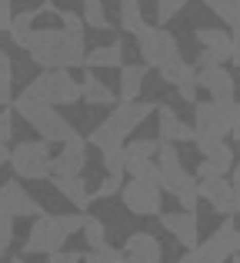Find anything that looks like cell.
<instances>
[{"instance_id":"1","label":"cell","mask_w":240,"mask_h":263,"mask_svg":"<svg viewBox=\"0 0 240 263\" xmlns=\"http://www.w3.org/2000/svg\"><path fill=\"white\" fill-rule=\"evenodd\" d=\"M24 50L40 70H73L84 67L87 47L80 33H67L64 27H33Z\"/></svg>"},{"instance_id":"2","label":"cell","mask_w":240,"mask_h":263,"mask_svg":"<svg viewBox=\"0 0 240 263\" xmlns=\"http://www.w3.org/2000/svg\"><path fill=\"white\" fill-rule=\"evenodd\" d=\"M87 213H40L33 217V227L24 240V257H33V253H57L64 250V243L73 237V233L84 230Z\"/></svg>"},{"instance_id":"3","label":"cell","mask_w":240,"mask_h":263,"mask_svg":"<svg viewBox=\"0 0 240 263\" xmlns=\"http://www.w3.org/2000/svg\"><path fill=\"white\" fill-rule=\"evenodd\" d=\"M10 110L24 117V120L40 134L44 143H67V140H73V137H80L77 130H73V123L67 120V117H60L50 103H40V100H33V97H27V93H20L17 100L10 103Z\"/></svg>"},{"instance_id":"4","label":"cell","mask_w":240,"mask_h":263,"mask_svg":"<svg viewBox=\"0 0 240 263\" xmlns=\"http://www.w3.org/2000/svg\"><path fill=\"white\" fill-rule=\"evenodd\" d=\"M24 93L50 107H70L80 100V80H73L70 70H44L24 87Z\"/></svg>"},{"instance_id":"5","label":"cell","mask_w":240,"mask_h":263,"mask_svg":"<svg viewBox=\"0 0 240 263\" xmlns=\"http://www.w3.org/2000/svg\"><path fill=\"white\" fill-rule=\"evenodd\" d=\"M120 200L137 217H160L163 213V190L157 183V170L150 167L143 177H130L120 186Z\"/></svg>"},{"instance_id":"6","label":"cell","mask_w":240,"mask_h":263,"mask_svg":"<svg viewBox=\"0 0 240 263\" xmlns=\"http://www.w3.org/2000/svg\"><path fill=\"white\" fill-rule=\"evenodd\" d=\"M137 50H140L147 70H163L167 64L180 60V44H177V37L170 30H163V27H143V30L137 33Z\"/></svg>"},{"instance_id":"7","label":"cell","mask_w":240,"mask_h":263,"mask_svg":"<svg viewBox=\"0 0 240 263\" xmlns=\"http://www.w3.org/2000/svg\"><path fill=\"white\" fill-rule=\"evenodd\" d=\"M20 180H50V143L44 140H20L13 143L10 160Z\"/></svg>"},{"instance_id":"8","label":"cell","mask_w":240,"mask_h":263,"mask_svg":"<svg viewBox=\"0 0 240 263\" xmlns=\"http://www.w3.org/2000/svg\"><path fill=\"white\" fill-rule=\"evenodd\" d=\"M234 220L227 217V223H220L204 243H197L194 250H187L180 257V263H227L234 257Z\"/></svg>"},{"instance_id":"9","label":"cell","mask_w":240,"mask_h":263,"mask_svg":"<svg viewBox=\"0 0 240 263\" xmlns=\"http://www.w3.org/2000/svg\"><path fill=\"white\" fill-rule=\"evenodd\" d=\"M234 100H197L194 103V137H227V110Z\"/></svg>"},{"instance_id":"10","label":"cell","mask_w":240,"mask_h":263,"mask_svg":"<svg viewBox=\"0 0 240 263\" xmlns=\"http://www.w3.org/2000/svg\"><path fill=\"white\" fill-rule=\"evenodd\" d=\"M150 114H157V103H143V100L117 103V107L110 110V117H107V120H104V127L110 130L114 137H120V140H127V137L134 134V130L140 127V123L147 120Z\"/></svg>"},{"instance_id":"11","label":"cell","mask_w":240,"mask_h":263,"mask_svg":"<svg viewBox=\"0 0 240 263\" xmlns=\"http://www.w3.org/2000/svg\"><path fill=\"white\" fill-rule=\"evenodd\" d=\"M197 193H200V200H207V203L214 206V213H220V217H237V186L230 183L227 177L197 180Z\"/></svg>"},{"instance_id":"12","label":"cell","mask_w":240,"mask_h":263,"mask_svg":"<svg viewBox=\"0 0 240 263\" xmlns=\"http://www.w3.org/2000/svg\"><path fill=\"white\" fill-rule=\"evenodd\" d=\"M0 210L13 220L17 217H40V203L24 190L20 180H7V183L0 186Z\"/></svg>"},{"instance_id":"13","label":"cell","mask_w":240,"mask_h":263,"mask_svg":"<svg viewBox=\"0 0 240 263\" xmlns=\"http://www.w3.org/2000/svg\"><path fill=\"white\" fill-rule=\"evenodd\" d=\"M87 167V140L73 137L64 143L57 157H50V177H80Z\"/></svg>"},{"instance_id":"14","label":"cell","mask_w":240,"mask_h":263,"mask_svg":"<svg viewBox=\"0 0 240 263\" xmlns=\"http://www.w3.org/2000/svg\"><path fill=\"white\" fill-rule=\"evenodd\" d=\"M157 150H160V140H130V143H123V174L143 177L154 167Z\"/></svg>"},{"instance_id":"15","label":"cell","mask_w":240,"mask_h":263,"mask_svg":"<svg viewBox=\"0 0 240 263\" xmlns=\"http://www.w3.org/2000/svg\"><path fill=\"white\" fill-rule=\"evenodd\" d=\"M120 253L123 263H163V247L154 233H130Z\"/></svg>"},{"instance_id":"16","label":"cell","mask_w":240,"mask_h":263,"mask_svg":"<svg viewBox=\"0 0 240 263\" xmlns=\"http://www.w3.org/2000/svg\"><path fill=\"white\" fill-rule=\"evenodd\" d=\"M157 140L174 143V147L177 143H187V140H194V127L183 123L167 103H157Z\"/></svg>"},{"instance_id":"17","label":"cell","mask_w":240,"mask_h":263,"mask_svg":"<svg viewBox=\"0 0 240 263\" xmlns=\"http://www.w3.org/2000/svg\"><path fill=\"white\" fill-rule=\"evenodd\" d=\"M160 227L167 233H174V237L180 240L187 250H194V247L200 243V223H197V217H194V213H187V210L160 213Z\"/></svg>"},{"instance_id":"18","label":"cell","mask_w":240,"mask_h":263,"mask_svg":"<svg viewBox=\"0 0 240 263\" xmlns=\"http://www.w3.org/2000/svg\"><path fill=\"white\" fill-rule=\"evenodd\" d=\"M200 90H207L214 100H234V77L227 73V67H207V70H197V80H194Z\"/></svg>"},{"instance_id":"19","label":"cell","mask_w":240,"mask_h":263,"mask_svg":"<svg viewBox=\"0 0 240 263\" xmlns=\"http://www.w3.org/2000/svg\"><path fill=\"white\" fill-rule=\"evenodd\" d=\"M234 150L227 147V143H220V147L214 150V154H207L200 163H197V180H217V177H227L230 170H234Z\"/></svg>"},{"instance_id":"20","label":"cell","mask_w":240,"mask_h":263,"mask_svg":"<svg viewBox=\"0 0 240 263\" xmlns=\"http://www.w3.org/2000/svg\"><path fill=\"white\" fill-rule=\"evenodd\" d=\"M197 44H200V50H210L220 64H227L230 60V33L220 30V27H197Z\"/></svg>"},{"instance_id":"21","label":"cell","mask_w":240,"mask_h":263,"mask_svg":"<svg viewBox=\"0 0 240 263\" xmlns=\"http://www.w3.org/2000/svg\"><path fill=\"white\" fill-rule=\"evenodd\" d=\"M50 183L57 186L60 197L70 200V203L77 206V213H84L87 206H90V190H87L84 177H50Z\"/></svg>"},{"instance_id":"22","label":"cell","mask_w":240,"mask_h":263,"mask_svg":"<svg viewBox=\"0 0 240 263\" xmlns=\"http://www.w3.org/2000/svg\"><path fill=\"white\" fill-rule=\"evenodd\" d=\"M80 100L90 103V107H114V103H117V93H114L104 80L94 77V70H87V77L80 80Z\"/></svg>"},{"instance_id":"23","label":"cell","mask_w":240,"mask_h":263,"mask_svg":"<svg viewBox=\"0 0 240 263\" xmlns=\"http://www.w3.org/2000/svg\"><path fill=\"white\" fill-rule=\"evenodd\" d=\"M84 67L87 70H120L123 67V44H107V47H94V50L84 53Z\"/></svg>"},{"instance_id":"24","label":"cell","mask_w":240,"mask_h":263,"mask_svg":"<svg viewBox=\"0 0 240 263\" xmlns=\"http://www.w3.org/2000/svg\"><path fill=\"white\" fill-rule=\"evenodd\" d=\"M143 77H147V67L134 64V67H120V103H130L140 97Z\"/></svg>"},{"instance_id":"25","label":"cell","mask_w":240,"mask_h":263,"mask_svg":"<svg viewBox=\"0 0 240 263\" xmlns=\"http://www.w3.org/2000/svg\"><path fill=\"white\" fill-rule=\"evenodd\" d=\"M117 10H120V30L123 33L137 37V33L147 27V24H143V13H140V0H120Z\"/></svg>"},{"instance_id":"26","label":"cell","mask_w":240,"mask_h":263,"mask_svg":"<svg viewBox=\"0 0 240 263\" xmlns=\"http://www.w3.org/2000/svg\"><path fill=\"white\" fill-rule=\"evenodd\" d=\"M160 73V80L163 84H170V87H187V84H194L197 80V67L194 64H183V60H174V64H167L163 70H157Z\"/></svg>"},{"instance_id":"27","label":"cell","mask_w":240,"mask_h":263,"mask_svg":"<svg viewBox=\"0 0 240 263\" xmlns=\"http://www.w3.org/2000/svg\"><path fill=\"white\" fill-rule=\"evenodd\" d=\"M33 20H37V10H24V13H13L10 27H7V33H10L13 47H27V40H30V33H33Z\"/></svg>"},{"instance_id":"28","label":"cell","mask_w":240,"mask_h":263,"mask_svg":"<svg viewBox=\"0 0 240 263\" xmlns=\"http://www.w3.org/2000/svg\"><path fill=\"white\" fill-rule=\"evenodd\" d=\"M80 20H84V27H94V30H110L104 0H84V13H80Z\"/></svg>"},{"instance_id":"29","label":"cell","mask_w":240,"mask_h":263,"mask_svg":"<svg viewBox=\"0 0 240 263\" xmlns=\"http://www.w3.org/2000/svg\"><path fill=\"white\" fill-rule=\"evenodd\" d=\"M80 233H84V240H87V247H90V250L107 247V227H104V220H100V217H87Z\"/></svg>"},{"instance_id":"30","label":"cell","mask_w":240,"mask_h":263,"mask_svg":"<svg viewBox=\"0 0 240 263\" xmlns=\"http://www.w3.org/2000/svg\"><path fill=\"white\" fill-rule=\"evenodd\" d=\"M174 197H177V203H180V210L194 213V206L200 203V193H197V177H187V183H183Z\"/></svg>"},{"instance_id":"31","label":"cell","mask_w":240,"mask_h":263,"mask_svg":"<svg viewBox=\"0 0 240 263\" xmlns=\"http://www.w3.org/2000/svg\"><path fill=\"white\" fill-rule=\"evenodd\" d=\"M84 263H123V253L117 250V247H100V250H90L84 257Z\"/></svg>"},{"instance_id":"32","label":"cell","mask_w":240,"mask_h":263,"mask_svg":"<svg viewBox=\"0 0 240 263\" xmlns=\"http://www.w3.org/2000/svg\"><path fill=\"white\" fill-rule=\"evenodd\" d=\"M187 4H190V0H157V20H160V24L174 20Z\"/></svg>"},{"instance_id":"33","label":"cell","mask_w":240,"mask_h":263,"mask_svg":"<svg viewBox=\"0 0 240 263\" xmlns=\"http://www.w3.org/2000/svg\"><path fill=\"white\" fill-rule=\"evenodd\" d=\"M104 170H107V177H120L123 180V147L104 154Z\"/></svg>"},{"instance_id":"34","label":"cell","mask_w":240,"mask_h":263,"mask_svg":"<svg viewBox=\"0 0 240 263\" xmlns=\"http://www.w3.org/2000/svg\"><path fill=\"white\" fill-rule=\"evenodd\" d=\"M120 186H123L120 177H104V183H100L97 190H90V203L94 200H107V197H114V193H120Z\"/></svg>"},{"instance_id":"35","label":"cell","mask_w":240,"mask_h":263,"mask_svg":"<svg viewBox=\"0 0 240 263\" xmlns=\"http://www.w3.org/2000/svg\"><path fill=\"white\" fill-rule=\"evenodd\" d=\"M13 223H17V220H13V217H7V213L0 210V257H4V253H7V247L13 243Z\"/></svg>"},{"instance_id":"36","label":"cell","mask_w":240,"mask_h":263,"mask_svg":"<svg viewBox=\"0 0 240 263\" xmlns=\"http://www.w3.org/2000/svg\"><path fill=\"white\" fill-rule=\"evenodd\" d=\"M57 17H60V24H64V30L67 33H80L84 37V20H80V13H73V10H57Z\"/></svg>"},{"instance_id":"37","label":"cell","mask_w":240,"mask_h":263,"mask_svg":"<svg viewBox=\"0 0 240 263\" xmlns=\"http://www.w3.org/2000/svg\"><path fill=\"white\" fill-rule=\"evenodd\" d=\"M10 140H13V110L4 107L0 110V147H7Z\"/></svg>"},{"instance_id":"38","label":"cell","mask_w":240,"mask_h":263,"mask_svg":"<svg viewBox=\"0 0 240 263\" xmlns=\"http://www.w3.org/2000/svg\"><path fill=\"white\" fill-rule=\"evenodd\" d=\"M13 103V73H0V107Z\"/></svg>"},{"instance_id":"39","label":"cell","mask_w":240,"mask_h":263,"mask_svg":"<svg viewBox=\"0 0 240 263\" xmlns=\"http://www.w3.org/2000/svg\"><path fill=\"white\" fill-rule=\"evenodd\" d=\"M227 134L234 137V140H240V103L234 100L227 110Z\"/></svg>"},{"instance_id":"40","label":"cell","mask_w":240,"mask_h":263,"mask_svg":"<svg viewBox=\"0 0 240 263\" xmlns=\"http://www.w3.org/2000/svg\"><path fill=\"white\" fill-rule=\"evenodd\" d=\"M80 260H84V253H77V250H57L47 257V263H80Z\"/></svg>"},{"instance_id":"41","label":"cell","mask_w":240,"mask_h":263,"mask_svg":"<svg viewBox=\"0 0 240 263\" xmlns=\"http://www.w3.org/2000/svg\"><path fill=\"white\" fill-rule=\"evenodd\" d=\"M227 27L230 30H240V0H230V7H227Z\"/></svg>"},{"instance_id":"42","label":"cell","mask_w":240,"mask_h":263,"mask_svg":"<svg viewBox=\"0 0 240 263\" xmlns=\"http://www.w3.org/2000/svg\"><path fill=\"white\" fill-rule=\"evenodd\" d=\"M10 20H13V7H10V0H0V33L10 27Z\"/></svg>"},{"instance_id":"43","label":"cell","mask_w":240,"mask_h":263,"mask_svg":"<svg viewBox=\"0 0 240 263\" xmlns=\"http://www.w3.org/2000/svg\"><path fill=\"white\" fill-rule=\"evenodd\" d=\"M200 4H207V10H214L217 17H227V7H230V0H200Z\"/></svg>"},{"instance_id":"44","label":"cell","mask_w":240,"mask_h":263,"mask_svg":"<svg viewBox=\"0 0 240 263\" xmlns=\"http://www.w3.org/2000/svg\"><path fill=\"white\" fill-rule=\"evenodd\" d=\"M177 97L183 103H197V84H187V87H177Z\"/></svg>"},{"instance_id":"45","label":"cell","mask_w":240,"mask_h":263,"mask_svg":"<svg viewBox=\"0 0 240 263\" xmlns=\"http://www.w3.org/2000/svg\"><path fill=\"white\" fill-rule=\"evenodd\" d=\"M230 60L240 67V30H234L230 33Z\"/></svg>"},{"instance_id":"46","label":"cell","mask_w":240,"mask_h":263,"mask_svg":"<svg viewBox=\"0 0 240 263\" xmlns=\"http://www.w3.org/2000/svg\"><path fill=\"white\" fill-rule=\"evenodd\" d=\"M0 73H13V60L7 57V50H0Z\"/></svg>"},{"instance_id":"47","label":"cell","mask_w":240,"mask_h":263,"mask_svg":"<svg viewBox=\"0 0 240 263\" xmlns=\"http://www.w3.org/2000/svg\"><path fill=\"white\" fill-rule=\"evenodd\" d=\"M230 183L240 186V160H234V170H230Z\"/></svg>"},{"instance_id":"48","label":"cell","mask_w":240,"mask_h":263,"mask_svg":"<svg viewBox=\"0 0 240 263\" xmlns=\"http://www.w3.org/2000/svg\"><path fill=\"white\" fill-rule=\"evenodd\" d=\"M7 160H10V147H0V167H4Z\"/></svg>"},{"instance_id":"49","label":"cell","mask_w":240,"mask_h":263,"mask_svg":"<svg viewBox=\"0 0 240 263\" xmlns=\"http://www.w3.org/2000/svg\"><path fill=\"white\" fill-rule=\"evenodd\" d=\"M234 253H240V230H234Z\"/></svg>"},{"instance_id":"50","label":"cell","mask_w":240,"mask_h":263,"mask_svg":"<svg viewBox=\"0 0 240 263\" xmlns=\"http://www.w3.org/2000/svg\"><path fill=\"white\" fill-rule=\"evenodd\" d=\"M10 263H27V260L24 257H10Z\"/></svg>"},{"instance_id":"51","label":"cell","mask_w":240,"mask_h":263,"mask_svg":"<svg viewBox=\"0 0 240 263\" xmlns=\"http://www.w3.org/2000/svg\"><path fill=\"white\" fill-rule=\"evenodd\" d=\"M230 263H240V253H234V257H230Z\"/></svg>"}]
</instances>
